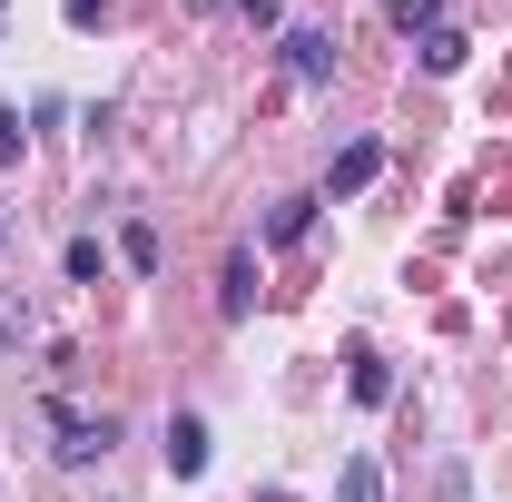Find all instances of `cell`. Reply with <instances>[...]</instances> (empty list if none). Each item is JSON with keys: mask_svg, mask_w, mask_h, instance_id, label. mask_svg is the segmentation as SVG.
I'll list each match as a JSON object with an SVG mask.
<instances>
[{"mask_svg": "<svg viewBox=\"0 0 512 502\" xmlns=\"http://www.w3.org/2000/svg\"><path fill=\"white\" fill-rule=\"evenodd\" d=\"M40 414H50V453H60V463H99V453H109V443H119V424H109V414H79V404H69V394H50V404H40Z\"/></svg>", "mask_w": 512, "mask_h": 502, "instance_id": "6da1fadb", "label": "cell"}, {"mask_svg": "<svg viewBox=\"0 0 512 502\" xmlns=\"http://www.w3.org/2000/svg\"><path fill=\"white\" fill-rule=\"evenodd\" d=\"M286 79H296V89H325V79H335V40H325V30H286Z\"/></svg>", "mask_w": 512, "mask_h": 502, "instance_id": "7a4b0ae2", "label": "cell"}, {"mask_svg": "<svg viewBox=\"0 0 512 502\" xmlns=\"http://www.w3.org/2000/svg\"><path fill=\"white\" fill-rule=\"evenodd\" d=\"M158 453H168L178 483H197V473H207V424H197V414H168V443H158Z\"/></svg>", "mask_w": 512, "mask_h": 502, "instance_id": "3957f363", "label": "cell"}, {"mask_svg": "<svg viewBox=\"0 0 512 502\" xmlns=\"http://www.w3.org/2000/svg\"><path fill=\"white\" fill-rule=\"evenodd\" d=\"M247 306H256V247H237V256H227V276H217V315L237 325Z\"/></svg>", "mask_w": 512, "mask_h": 502, "instance_id": "277c9868", "label": "cell"}, {"mask_svg": "<svg viewBox=\"0 0 512 502\" xmlns=\"http://www.w3.org/2000/svg\"><path fill=\"white\" fill-rule=\"evenodd\" d=\"M375 168H384V148H375V138H355V148H345V158L325 168V197H355L365 178H375Z\"/></svg>", "mask_w": 512, "mask_h": 502, "instance_id": "5b68a950", "label": "cell"}, {"mask_svg": "<svg viewBox=\"0 0 512 502\" xmlns=\"http://www.w3.org/2000/svg\"><path fill=\"white\" fill-rule=\"evenodd\" d=\"M355 404H394V365L375 345H355Z\"/></svg>", "mask_w": 512, "mask_h": 502, "instance_id": "8992f818", "label": "cell"}, {"mask_svg": "<svg viewBox=\"0 0 512 502\" xmlns=\"http://www.w3.org/2000/svg\"><path fill=\"white\" fill-rule=\"evenodd\" d=\"M335 502H384V463L375 453H355V463L335 473Z\"/></svg>", "mask_w": 512, "mask_h": 502, "instance_id": "52a82bcc", "label": "cell"}, {"mask_svg": "<svg viewBox=\"0 0 512 502\" xmlns=\"http://www.w3.org/2000/svg\"><path fill=\"white\" fill-rule=\"evenodd\" d=\"M316 227V197H276V217H266V247H296Z\"/></svg>", "mask_w": 512, "mask_h": 502, "instance_id": "ba28073f", "label": "cell"}, {"mask_svg": "<svg viewBox=\"0 0 512 502\" xmlns=\"http://www.w3.org/2000/svg\"><path fill=\"white\" fill-rule=\"evenodd\" d=\"M414 50H424V69H434V79H453V69H463V50H473V40H463V30H424Z\"/></svg>", "mask_w": 512, "mask_h": 502, "instance_id": "9c48e42d", "label": "cell"}, {"mask_svg": "<svg viewBox=\"0 0 512 502\" xmlns=\"http://www.w3.org/2000/svg\"><path fill=\"white\" fill-rule=\"evenodd\" d=\"M394 30H404V40H424V30H444V0H394Z\"/></svg>", "mask_w": 512, "mask_h": 502, "instance_id": "30bf717a", "label": "cell"}, {"mask_svg": "<svg viewBox=\"0 0 512 502\" xmlns=\"http://www.w3.org/2000/svg\"><path fill=\"white\" fill-rule=\"evenodd\" d=\"M69 276H79V286H99V237H69V256H60Z\"/></svg>", "mask_w": 512, "mask_h": 502, "instance_id": "8fae6325", "label": "cell"}, {"mask_svg": "<svg viewBox=\"0 0 512 502\" xmlns=\"http://www.w3.org/2000/svg\"><path fill=\"white\" fill-rule=\"evenodd\" d=\"M119 256L138 266V276H148V266H158V227H128V237H119Z\"/></svg>", "mask_w": 512, "mask_h": 502, "instance_id": "7c38bea8", "label": "cell"}, {"mask_svg": "<svg viewBox=\"0 0 512 502\" xmlns=\"http://www.w3.org/2000/svg\"><path fill=\"white\" fill-rule=\"evenodd\" d=\"M10 158H20V109L0 99V168H10Z\"/></svg>", "mask_w": 512, "mask_h": 502, "instance_id": "4fadbf2b", "label": "cell"}, {"mask_svg": "<svg viewBox=\"0 0 512 502\" xmlns=\"http://www.w3.org/2000/svg\"><path fill=\"white\" fill-rule=\"evenodd\" d=\"M69 20H79V30H99V20H109V0H60Z\"/></svg>", "mask_w": 512, "mask_h": 502, "instance_id": "5bb4252c", "label": "cell"}, {"mask_svg": "<svg viewBox=\"0 0 512 502\" xmlns=\"http://www.w3.org/2000/svg\"><path fill=\"white\" fill-rule=\"evenodd\" d=\"M237 10H247V20H276V0H237Z\"/></svg>", "mask_w": 512, "mask_h": 502, "instance_id": "9a60e30c", "label": "cell"}, {"mask_svg": "<svg viewBox=\"0 0 512 502\" xmlns=\"http://www.w3.org/2000/svg\"><path fill=\"white\" fill-rule=\"evenodd\" d=\"M266 502H296V493H266Z\"/></svg>", "mask_w": 512, "mask_h": 502, "instance_id": "2e32d148", "label": "cell"}]
</instances>
